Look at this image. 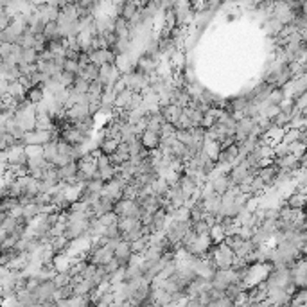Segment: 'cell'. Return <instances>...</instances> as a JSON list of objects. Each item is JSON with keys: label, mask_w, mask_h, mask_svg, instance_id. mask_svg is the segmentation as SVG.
<instances>
[{"label": "cell", "mask_w": 307, "mask_h": 307, "mask_svg": "<svg viewBox=\"0 0 307 307\" xmlns=\"http://www.w3.org/2000/svg\"><path fill=\"white\" fill-rule=\"evenodd\" d=\"M273 155L275 157L273 158H286L291 155V146L289 144H286V142H280V144H277L275 149H273Z\"/></svg>", "instance_id": "cell-34"}, {"label": "cell", "mask_w": 307, "mask_h": 307, "mask_svg": "<svg viewBox=\"0 0 307 307\" xmlns=\"http://www.w3.org/2000/svg\"><path fill=\"white\" fill-rule=\"evenodd\" d=\"M40 61V54L34 49H24V54H22V63L25 65H36Z\"/></svg>", "instance_id": "cell-32"}, {"label": "cell", "mask_w": 307, "mask_h": 307, "mask_svg": "<svg viewBox=\"0 0 307 307\" xmlns=\"http://www.w3.org/2000/svg\"><path fill=\"white\" fill-rule=\"evenodd\" d=\"M173 9H174V16H176L178 27H185L189 22L194 20V9L190 2H174Z\"/></svg>", "instance_id": "cell-11"}, {"label": "cell", "mask_w": 307, "mask_h": 307, "mask_svg": "<svg viewBox=\"0 0 307 307\" xmlns=\"http://www.w3.org/2000/svg\"><path fill=\"white\" fill-rule=\"evenodd\" d=\"M296 16H298V13L291 8L289 2H275V8H273V18L279 20L282 25L293 24Z\"/></svg>", "instance_id": "cell-10"}, {"label": "cell", "mask_w": 307, "mask_h": 307, "mask_svg": "<svg viewBox=\"0 0 307 307\" xmlns=\"http://www.w3.org/2000/svg\"><path fill=\"white\" fill-rule=\"evenodd\" d=\"M72 286H74V296H78V298H88L95 289L94 282L83 279V277H78V279L72 280Z\"/></svg>", "instance_id": "cell-15"}, {"label": "cell", "mask_w": 307, "mask_h": 307, "mask_svg": "<svg viewBox=\"0 0 307 307\" xmlns=\"http://www.w3.org/2000/svg\"><path fill=\"white\" fill-rule=\"evenodd\" d=\"M99 221H101L104 226H111V224H115L119 221V216L115 212H110V214H106V216H102V217H99Z\"/></svg>", "instance_id": "cell-38"}, {"label": "cell", "mask_w": 307, "mask_h": 307, "mask_svg": "<svg viewBox=\"0 0 307 307\" xmlns=\"http://www.w3.org/2000/svg\"><path fill=\"white\" fill-rule=\"evenodd\" d=\"M259 119L243 117V119H239V121H237L236 135H234V138H236V144H243V142H246L250 137H252L253 131H255V128H257V122H259Z\"/></svg>", "instance_id": "cell-7"}, {"label": "cell", "mask_w": 307, "mask_h": 307, "mask_svg": "<svg viewBox=\"0 0 307 307\" xmlns=\"http://www.w3.org/2000/svg\"><path fill=\"white\" fill-rule=\"evenodd\" d=\"M133 250H131V244L126 243V241H122L121 244L117 246V250H115V259H117V262L121 264L122 270H126L128 266H130L131 262H133Z\"/></svg>", "instance_id": "cell-14"}, {"label": "cell", "mask_w": 307, "mask_h": 307, "mask_svg": "<svg viewBox=\"0 0 307 307\" xmlns=\"http://www.w3.org/2000/svg\"><path fill=\"white\" fill-rule=\"evenodd\" d=\"M262 29H264V32L270 36V38H273V40H277L280 36V32H282V29H284V25L280 24L279 20L277 18H268V20H264L262 22Z\"/></svg>", "instance_id": "cell-19"}, {"label": "cell", "mask_w": 307, "mask_h": 307, "mask_svg": "<svg viewBox=\"0 0 307 307\" xmlns=\"http://www.w3.org/2000/svg\"><path fill=\"white\" fill-rule=\"evenodd\" d=\"M113 212L117 214L119 217H137V219H140L142 207L137 200H124V198H122L121 201L115 203Z\"/></svg>", "instance_id": "cell-6"}, {"label": "cell", "mask_w": 307, "mask_h": 307, "mask_svg": "<svg viewBox=\"0 0 307 307\" xmlns=\"http://www.w3.org/2000/svg\"><path fill=\"white\" fill-rule=\"evenodd\" d=\"M210 239H212L214 244L224 243V239H226V234H224V230H223V226H221V224L212 226V230H210Z\"/></svg>", "instance_id": "cell-33"}, {"label": "cell", "mask_w": 307, "mask_h": 307, "mask_svg": "<svg viewBox=\"0 0 307 307\" xmlns=\"http://www.w3.org/2000/svg\"><path fill=\"white\" fill-rule=\"evenodd\" d=\"M36 117H38L36 106L25 101L24 104H20L18 111L15 113V122L20 130L25 131V133H29V131L36 130Z\"/></svg>", "instance_id": "cell-2"}, {"label": "cell", "mask_w": 307, "mask_h": 307, "mask_svg": "<svg viewBox=\"0 0 307 307\" xmlns=\"http://www.w3.org/2000/svg\"><path fill=\"white\" fill-rule=\"evenodd\" d=\"M147 128L146 131H153V133H162V128L166 124V119L162 113H147Z\"/></svg>", "instance_id": "cell-22"}, {"label": "cell", "mask_w": 307, "mask_h": 307, "mask_svg": "<svg viewBox=\"0 0 307 307\" xmlns=\"http://www.w3.org/2000/svg\"><path fill=\"white\" fill-rule=\"evenodd\" d=\"M140 140L147 151H155V149L160 147L162 137L158 133H153V131H144V135L140 137Z\"/></svg>", "instance_id": "cell-23"}, {"label": "cell", "mask_w": 307, "mask_h": 307, "mask_svg": "<svg viewBox=\"0 0 307 307\" xmlns=\"http://www.w3.org/2000/svg\"><path fill=\"white\" fill-rule=\"evenodd\" d=\"M44 157H45V160H47L49 164H52V166H54L56 160H58V157H59V144H58V140L51 142V144H47V146L44 147Z\"/></svg>", "instance_id": "cell-27"}, {"label": "cell", "mask_w": 307, "mask_h": 307, "mask_svg": "<svg viewBox=\"0 0 307 307\" xmlns=\"http://www.w3.org/2000/svg\"><path fill=\"white\" fill-rule=\"evenodd\" d=\"M59 140L67 142L70 146H85V144L90 140V137L83 135L78 128L72 126V124H67V126L61 128V131H59Z\"/></svg>", "instance_id": "cell-8"}, {"label": "cell", "mask_w": 307, "mask_h": 307, "mask_svg": "<svg viewBox=\"0 0 307 307\" xmlns=\"http://www.w3.org/2000/svg\"><path fill=\"white\" fill-rule=\"evenodd\" d=\"M25 153H27L29 158H42L44 157V146H27L25 147Z\"/></svg>", "instance_id": "cell-37"}, {"label": "cell", "mask_w": 307, "mask_h": 307, "mask_svg": "<svg viewBox=\"0 0 307 307\" xmlns=\"http://www.w3.org/2000/svg\"><path fill=\"white\" fill-rule=\"evenodd\" d=\"M284 203H286V207H289L291 210L305 212V209H307V193H303V190H293L291 194H288V196H286Z\"/></svg>", "instance_id": "cell-12"}, {"label": "cell", "mask_w": 307, "mask_h": 307, "mask_svg": "<svg viewBox=\"0 0 307 307\" xmlns=\"http://www.w3.org/2000/svg\"><path fill=\"white\" fill-rule=\"evenodd\" d=\"M303 262H305V264H307V255H305V257H303Z\"/></svg>", "instance_id": "cell-41"}, {"label": "cell", "mask_w": 307, "mask_h": 307, "mask_svg": "<svg viewBox=\"0 0 307 307\" xmlns=\"http://www.w3.org/2000/svg\"><path fill=\"white\" fill-rule=\"evenodd\" d=\"M183 248L194 257H205L209 255L210 250L214 248V243L212 239H210V236H198L196 234V237H194L187 246H183Z\"/></svg>", "instance_id": "cell-5"}, {"label": "cell", "mask_w": 307, "mask_h": 307, "mask_svg": "<svg viewBox=\"0 0 307 307\" xmlns=\"http://www.w3.org/2000/svg\"><path fill=\"white\" fill-rule=\"evenodd\" d=\"M52 280H54V284L58 286V289H61V288H67V286H70L72 280H74V279H72V277L68 275L67 270H59V272L56 273V277H54Z\"/></svg>", "instance_id": "cell-29"}, {"label": "cell", "mask_w": 307, "mask_h": 307, "mask_svg": "<svg viewBox=\"0 0 307 307\" xmlns=\"http://www.w3.org/2000/svg\"><path fill=\"white\" fill-rule=\"evenodd\" d=\"M210 284H212V288L221 289V291L226 293V289H228L230 286L241 284V280H239V277H237V273L230 268V270H217L214 279L210 280ZM241 286H243V284H241Z\"/></svg>", "instance_id": "cell-4"}, {"label": "cell", "mask_w": 307, "mask_h": 307, "mask_svg": "<svg viewBox=\"0 0 307 307\" xmlns=\"http://www.w3.org/2000/svg\"><path fill=\"white\" fill-rule=\"evenodd\" d=\"M300 15L307 18V0H305V2H302V11H300Z\"/></svg>", "instance_id": "cell-40"}, {"label": "cell", "mask_w": 307, "mask_h": 307, "mask_svg": "<svg viewBox=\"0 0 307 307\" xmlns=\"http://www.w3.org/2000/svg\"><path fill=\"white\" fill-rule=\"evenodd\" d=\"M90 61L97 67H104V65H115L117 56L110 51V49H95L90 52Z\"/></svg>", "instance_id": "cell-13"}, {"label": "cell", "mask_w": 307, "mask_h": 307, "mask_svg": "<svg viewBox=\"0 0 307 307\" xmlns=\"http://www.w3.org/2000/svg\"><path fill=\"white\" fill-rule=\"evenodd\" d=\"M307 305V288H298L291 298L289 307H305Z\"/></svg>", "instance_id": "cell-28"}, {"label": "cell", "mask_w": 307, "mask_h": 307, "mask_svg": "<svg viewBox=\"0 0 307 307\" xmlns=\"http://www.w3.org/2000/svg\"><path fill=\"white\" fill-rule=\"evenodd\" d=\"M160 113L164 115V119H166L167 124H173L174 128L178 126L180 119L183 117V110H181L180 106H176V104H167V106H162Z\"/></svg>", "instance_id": "cell-17"}, {"label": "cell", "mask_w": 307, "mask_h": 307, "mask_svg": "<svg viewBox=\"0 0 307 307\" xmlns=\"http://www.w3.org/2000/svg\"><path fill=\"white\" fill-rule=\"evenodd\" d=\"M68 90L72 92V94H78V95H85L88 94V90H90V81L88 79H85L83 75H78L74 81V85H72Z\"/></svg>", "instance_id": "cell-25"}, {"label": "cell", "mask_w": 307, "mask_h": 307, "mask_svg": "<svg viewBox=\"0 0 307 307\" xmlns=\"http://www.w3.org/2000/svg\"><path fill=\"white\" fill-rule=\"evenodd\" d=\"M63 72H68V74H74V75H83V70H81L79 63L74 61V59H65Z\"/></svg>", "instance_id": "cell-35"}, {"label": "cell", "mask_w": 307, "mask_h": 307, "mask_svg": "<svg viewBox=\"0 0 307 307\" xmlns=\"http://www.w3.org/2000/svg\"><path fill=\"white\" fill-rule=\"evenodd\" d=\"M99 75H101V67H97V65H94V63L88 65V67L85 68V72H83V78H85V79H88L90 83L97 81Z\"/></svg>", "instance_id": "cell-31"}, {"label": "cell", "mask_w": 307, "mask_h": 307, "mask_svg": "<svg viewBox=\"0 0 307 307\" xmlns=\"http://www.w3.org/2000/svg\"><path fill=\"white\" fill-rule=\"evenodd\" d=\"M113 209H115V203L104 196H97V198H94V201H92V210H94L95 217L106 216V214L113 212Z\"/></svg>", "instance_id": "cell-16"}, {"label": "cell", "mask_w": 307, "mask_h": 307, "mask_svg": "<svg viewBox=\"0 0 307 307\" xmlns=\"http://www.w3.org/2000/svg\"><path fill=\"white\" fill-rule=\"evenodd\" d=\"M264 284L268 286V289H279V288H288L293 284L291 270L286 268V266H280V268H272L264 280Z\"/></svg>", "instance_id": "cell-3"}, {"label": "cell", "mask_w": 307, "mask_h": 307, "mask_svg": "<svg viewBox=\"0 0 307 307\" xmlns=\"http://www.w3.org/2000/svg\"><path fill=\"white\" fill-rule=\"evenodd\" d=\"M205 257H209V259L216 264L217 270H230L234 264H236V260H237L234 250L230 248L226 243L214 244V248L210 250V253H209V255H205Z\"/></svg>", "instance_id": "cell-1"}, {"label": "cell", "mask_w": 307, "mask_h": 307, "mask_svg": "<svg viewBox=\"0 0 307 307\" xmlns=\"http://www.w3.org/2000/svg\"><path fill=\"white\" fill-rule=\"evenodd\" d=\"M300 137H302V131L296 130V128H288V130H286V133H284V140L282 142H286V144L293 146V144L300 142Z\"/></svg>", "instance_id": "cell-30"}, {"label": "cell", "mask_w": 307, "mask_h": 307, "mask_svg": "<svg viewBox=\"0 0 307 307\" xmlns=\"http://www.w3.org/2000/svg\"><path fill=\"white\" fill-rule=\"evenodd\" d=\"M78 63H79V67H81V70L85 72V68H87L88 65L92 63V61H90V54H81V56H79V61H78Z\"/></svg>", "instance_id": "cell-39"}, {"label": "cell", "mask_w": 307, "mask_h": 307, "mask_svg": "<svg viewBox=\"0 0 307 307\" xmlns=\"http://www.w3.org/2000/svg\"><path fill=\"white\" fill-rule=\"evenodd\" d=\"M117 224H119V230H121L122 236L128 232H133V230H137V228H142V221L137 219V217H119Z\"/></svg>", "instance_id": "cell-21"}, {"label": "cell", "mask_w": 307, "mask_h": 307, "mask_svg": "<svg viewBox=\"0 0 307 307\" xmlns=\"http://www.w3.org/2000/svg\"><path fill=\"white\" fill-rule=\"evenodd\" d=\"M45 99H47V94H45L44 87H31L27 92H25V101L34 104V106L45 102Z\"/></svg>", "instance_id": "cell-20"}, {"label": "cell", "mask_w": 307, "mask_h": 307, "mask_svg": "<svg viewBox=\"0 0 307 307\" xmlns=\"http://www.w3.org/2000/svg\"><path fill=\"white\" fill-rule=\"evenodd\" d=\"M0 75L2 79L13 83V81H22V72H20V67H15V65H8L4 61H0Z\"/></svg>", "instance_id": "cell-18"}, {"label": "cell", "mask_w": 307, "mask_h": 307, "mask_svg": "<svg viewBox=\"0 0 307 307\" xmlns=\"http://www.w3.org/2000/svg\"><path fill=\"white\" fill-rule=\"evenodd\" d=\"M45 38L47 42H61V29H59V24L58 22H51V24L45 25Z\"/></svg>", "instance_id": "cell-26"}, {"label": "cell", "mask_w": 307, "mask_h": 307, "mask_svg": "<svg viewBox=\"0 0 307 307\" xmlns=\"http://www.w3.org/2000/svg\"><path fill=\"white\" fill-rule=\"evenodd\" d=\"M74 298V286H67V288H61L58 289V293H56V300H70Z\"/></svg>", "instance_id": "cell-36"}, {"label": "cell", "mask_w": 307, "mask_h": 307, "mask_svg": "<svg viewBox=\"0 0 307 307\" xmlns=\"http://www.w3.org/2000/svg\"><path fill=\"white\" fill-rule=\"evenodd\" d=\"M34 293L36 300L40 303H45V302H52L56 300V293H58V286L54 284V280H44L40 282L34 289H31Z\"/></svg>", "instance_id": "cell-9"}, {"label": "cell", "mask_w": 307, "mask_h": 307, "mask_svg": "<svg viewBox=\"0 0 307 307\" xmlns=\"http://www.w3.org/2000/svg\"><path fill=\"white\" fill-rule=\"evenodd\" d=\"M119 146H121V138H104V140L101 142L99 149H101L102 155H108V157H111V155L117 153Z\"/></svg>", "instance_id": "cell-24"}]
</instances>
